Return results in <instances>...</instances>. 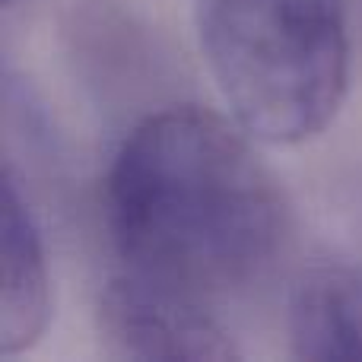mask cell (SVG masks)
Returning a JSON list of instances; mask_svg holds the SVG:
<instances>
[{
  "label": "cell",
  "mask_w": 362,
  "mask_h": 362,
  "mask_svg": "<svg viewBox=\"0 0 362 362\" xmlns=\"http://www.w3.org/2000/svg\"><path fill=\"white\" fill-rule=\"evenodd\" d=\"M4 283H0V356H19L45 337L51 321V274L45 238L19 191L13 169H4Z\"/></svg>",
  "instance_id": "277c9868"
},
{
  "label": "cell",
  "mask_w": 362,
  "mask_h": 362,
  "mask_svg": "<svg viewBox=\"0 0 362 362\" xmlns=\"http://www.w3.org/2000/svg\"><path fill=\"white\" fill-rule=\"evenodd\" d=\"M286 337L296 359H362V267L315 261L286 299Z\"/></svg>",
  "instance_id": "5b68a950"
},
{
  "label": "cell",
  "mask_w": 362,
  "mask_h": 362,
  "mask_svg": "<svg viewBox=\"0 0 362 362\" xmlns=\"http://www.w3.org/2000/svg\"><path fill=\"white\" fill-rule=\"evenodd\" d=\"M6 4H16V0H6Z\"/></svg>",
  "instance_id": "8992f818"
},
{
  "label": "cell",
  "mask_w": 362,
  "mask_h": 362,
  "mask_svg": "<svg viewBox=\"0 0 362 362\" xmlns=\"http://www.w3.org/2000/svg\"><path fill=\"white\" fill-rule=\"evenodd\" d=\"M251 140L200 105H165L127 134L105 181L124 270L213 308L274 274L289 206Z\"/></svg>",
  "instance_id": "6da1fadb"
},
{
  "label": "cell",
  "mask_w": 362,
  "mask_h": 362,
  "mask_svg": "<svg viewBox=\"0 0 362 362\" xmlns=\"http://www.w3.org/2000/svg\"><path fill=\"white\" fill-rule=\"evenodd\" d=\"M200 51L232 118L255 140L318 137L346 99L344 0H194Z\"/></svg>",
  "instance_id": "7a4b0ae2"
},
{
  "label": "cell",
  "mask_w": 362,
  "mask_h": 362,
  "mask_svg": "<svg viewBox=\"0 0 362 362\" xmlns=\"http://www.w3.org/2000/svg\"><path fill=\"white\" fill-rule=\"evenodd\" d=\"M95 327L102 350L115 359L226 362L242 356L213 305L131 270L115 274L102 286L95 302Z\"/></svg>",
  "instance_id": "3957f363"
}]
</instances>
